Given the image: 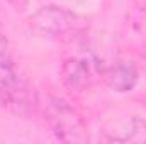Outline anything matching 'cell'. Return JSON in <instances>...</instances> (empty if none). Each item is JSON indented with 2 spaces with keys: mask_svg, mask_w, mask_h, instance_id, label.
I'll list each match as a JSON object with an SVG mask.
<instances>
[{
  "mask_svg": "<svg viewBox=\"0 0 146 144\" xmlns=\"http://www.w3.org/2000/svg\"><path fill=\"white\" fill-rule=\"evenodd\" d=\"M12 5H15L17 9H21V7H24L26 5V0H9Z\"/></svg>",
  "mask_w": 146,
  "mask_h": 144,
  "instance_id": "cell-7",
  "label": "cell"
},
{
  "mask_svg": "<svg viewBox=\"0 0 146 144\" xmlns=\"http://www.w3.org/2000/svg\"><path fill=\"white\" fill-rule=\"evenodd\" d=\"M138 3H139V7L146 12V0H138Z\"/></svg>",
  "mask_w": 146,
  "mask_h": 144,
  "instance_id": "cell-8",
  "label": "cell"
},
{
  "mask_svg": "<svg viewBox=\"0 0 146 144\" xmlns=\"http://www.w3.org/2000/svg\"><path fill=\"white\" fill-rule=\"evenodd\" d=\"M48 117L58 139L65 143H85L88 141L85 126L76 112H73L61 100H53L48 107Z\"/></svg>",
  "mask_w": 146,
  "mask_h": 144,
  "instance_id": "cell-2",
  "label": "cell"
},
{
  "mask_svg": "<svg viewBox=\"0 0 146 144\" xmlns=\"http://www.w3.org/2000/svg\"><path fill=\"white\" fill-rule=\"evenodd\" d=\"M29 27L48 39L72 41L88 27V19L66 7L48 5L29 17Z\"/></svg>",
  "mask_w": 146,
  "mask_h": 144,
  "instance_id": "cell-1",
  "label": "cell"
},
{
  "mask_svg": "<svg viewBox=\"0 0 146 144\" xmlns=\"http://www.w3.org/2000/svg\"><path fill=\"white\" fill-rule=\"evenodd\" d=\"M109 141L119 143H146V120L133 115L115 131H109Z\"/></svg>",
  "mask_w": 146,
  "mask_h": 144,
  "instance_id": "cell-5",
  "label": "cell"
},
{
  "mask_svg": "<svg viewBox=\"0 0 146 144\" xmlns=\"http://www.w3.org/2000/svg\"><path fill=\"white\" fill-rule=\"evenodd\" d=\"M0 68H12V48L5 36L0 34Z\"/></svg>",
  "mask_w": 146,
  "mask_h": 144,
  "instance_id": "cell-6",
  "label": "cell"
},
{
  "mask_svg": "<svg viewBox=\"0 0 146 144\" xmlns=\"http://www.w3.org/2000/svg\"><path fill=\"white\" fill-rule=\"evenodd\" d=\"M63 83L75 92L85 90L94 78V65L85 58H72L66 59L61 66Z\"/></svg>",
  "mask_w": 146,
  "mask_h": 144,
  "instance_id": "cell-3",
  "label": "cell"
},
{
  "mask_svg": "<svg viewBox=\"0 0 146 144\" xmlns=\"http://www.w3.org/2000/svg\"><path fill=\"white\" fill-rule=\"evenodd\" d=\"M139 73L133 61H119L106 71V81L112 90L119 93L131 92L138 83Z\"/></svg>",
  "mask_w": 146,
  "mask_h": 144,
  "instance_id": "cell-4",
  "label": "cell"
}]
</instances>
